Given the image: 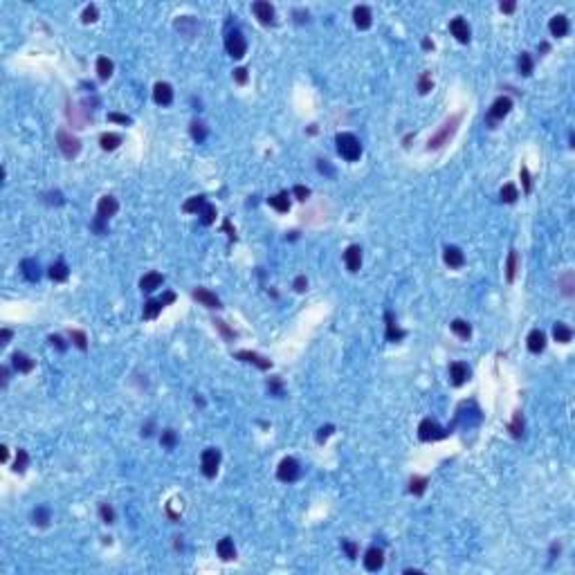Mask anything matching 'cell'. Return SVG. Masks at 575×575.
Here are the masks:
<instances>
[{
  "label": "cell",
  "instance_id": "1",
  "mask_svg": "<svg viewBox=\"0 0 575 575\" xmlns=\"http://www.w3.org/2000/svg\"><path fill=\"white\" fill-rule=\"evenodd\" d=\"M461 112H454L452 117H447L445 119V124L440 128H438L436 133H434L432 137H429V144H427V148L429 151H436V148H440L443 144H447L449 139L454 137V133L458 131V124H461Z\"/></svg>",
  "mask_w": 575,
  "mask_h": 575
},
{
  "label": "cell",
  "instance_id": "2",
  "mask_svg": "<svg viewBox=\"0 0 575 575\" xmlns=\"http://www.w3.org/2000/svg\"><path fill=\"white\" fill-rule=\"evenodd\" d=\"M335 142H337V153H339L344 160H348V162L360 160L362 144H360V139H357L355 135H351V133H339Z\"/></svg>",
  "mask_w": 575,
  "mask_h": 575
},
{
  "label": "cell",
  "instance_id": "3",
  "mask_svg": "<svg viewBox=\"0 0 575 575\" xmlns=\"http://www.w3.org/2000/svg\"><path fill=\"white\" fill-rule=\"evenodd\" d=\"M445 436H447V429H443L436 420H432V418H425L423 423L418 425V438L425 440V443H429V440H440V438H445Z\"/></svg>",
  "mask_w": 575,
  "mask_h": 575
},
{
  "label": "cell",
  "instance_id": "4",
  "mask_svg": "<svg viewBox=\"0 0 575 575\" xmlns=\"http://www.w3.org/2000/svg\"><path fill=\"white\" fill-rule=\"evenodd\" d=\"M56 142H59V148H61V153L66 158H74V155H79V151H81V142H79L72 133H68L66 128H59Z\"/></svg>",
  "mask_w": 575,
  "mask_h": 575
},
{
  "label": "cell",
  "instance_id": "5",
  "mask_svg": "<svg viewBox=\"0 0 575 575\" xmlns=\"http://www.w3.org/2000/svg\"><path fill=\"white\" fill-rule=\"evenodd\" d=\"M218 465H220V452L216 447H207L203 452V458H200V468H203V474L207 478H214L216 472H218Z\"/></svg>",
  "mask_w": 575,
  "mask_h": 575
},
{
  "label": "cell",
  "instance_id": "6",
  "mask_svg": "<svg viewBox=\"0 0 575 575\" xmlns=\"http://www.w3.org/2000/svg\"><path fill=\"white\" fill-rule=\"evenodd\" d=\"M225 47H227V52L234 59H243L245 52H247V41H245V36L238 30H234V32H229L227 38H225Z\"/></svg>",
  "mask_w": 575,
  "mask_h": 575
},
{
  "label": "cell",
  "instance_id": "7",
  "mask_svg": "<svg viewBox=\"0 0 575 575\" xmlns=\"http://www.w3.org/2000/svg\"><path fill=\"white\" fill-rule=\"evenodd\" d=\"M276 476H279V481H285V483L297 481V478H299V463L290 456L283 458L279 463V468H276Z\"/></svg>",
  "mask_w": 575,
  "mask_h": 575
},
{
  "label": "cell",
  "instance_id": "8",
  "mask_svg": "<svg viewBox=\"0 0 575 575\" xmlns=\"http://www.w3.org/2000/svg\"><path fill=\"white\" fill-rule=\"evenodd\" d=\"M117 209H119L117 198H112V196H103V198L99 200V204H97V218L108 220L110 216L117 214Z\"/></svg>",
  "mask_w": 575,
  "mask_h": 575
},
{
  "label": "cell",
  "instance_id": "9",
  "mask_svg": "<svg viewBox=\"0 0 575 575\" xmlns=\"http://www.w3.org/2000/svg\"><path fill=\"white\" fill-rule=\"evenodd\" d=\"M382 564H384V550L377 548V546H371L364 553V566H367V571H380Z\"/></svg>",
  "mask_w": 575,
  "mask_h": 575
},
{
  "label": "cell",
  "instance_id": "10",
  "mask_svg": "<svg viewBox=\"0 0 575 575\" xmlns=\"http://www.w3.org/2000/svg\"><path fill=\"white\" fill-rule=\"evenodd\" d=\"M153 99H155V103H160V106H169V103L173 101V88L164 81L155 83V88H153Z\"/></svg>",
  "mask_w": 575,
  "mask_h": 575
},
{
  "label": "cell",
  "instance_id": "11",
  "mask_svg": "<svg viewBox=\"0 0 575 575\" xmlns=\"http://www.w3.org/2000/svg\"><path fill=\"white\" fill-rule=\"evenodd\" d=\"M252 9H254L256 18H259L263 25H270V23H274V7H272L270 2L259 0V2H254V5H252Z\"/></svg>",
  "mask_w": 575,
  "mask_h": 575
},
{
  "label": "cell",
  "instance_id": "12",
  "mask_svg": "<svg viewBox=\"0 0 575 575\" xmlns=\"http://www.w3.org/2000/svg\"><path fill=\"white\" fill-rule=\"evenodd\" d=\"M344 263H346L348 272H357L362 268V250L360 245H351L346 252H344Z\"/></svg>",
  "mask_w": 575,
  "mask_h": 575
},
{
  "label": "cell",
  "instance_id": "13",
  "mask_svg": "<svg viewBox=\"0 0 575 575\" xmlns=\"http://www.w3.org/2000/svg\"><path fill=\"white\" fill-rule=\"evenodd\" d=\"M449 375H452V384H454V387H461L463 382L470 380V369H468V364H463V362H454L452 367H449Z\"/></svg>",
  "mask_w": 575,
  "mask_h": 575
},
{
  "label": "cell",
  "instance_id": "14",
  "mask_svg": "<svg viewBox=\"0 0 575 575\" xmlns=\"http://www.w3.org/2000/svg\"><path fill=\"white\" fill-rule=\"evenodd\" d=\"M510 108H512L510 97H499L492 103V108H490V119H504L510 112Z\"/></svg>",
  "mask_w": 575,
  "mask_h": 575
},
{
  "label": "cell",
  "instance_id": "15",
  "mask_svg": "<svg viewBox=\"0 0 575 575\" xmlns=\"http://www.w3.org/2000/svg\"><path fill=\"white\" fill-rule=\"evenodd\" d=\"M449 30H452V34L456 36V41L458 43H468L470 41V27H468V23L458 16V18H454L452 23H449Z\"/></svg>",
  "mask_w": 575,
  "mask_h": 575
},
{
  "label": "cell",
  "instance_id": "16",
  "mask_svg": "<svg viewBox=\"0 0 575 575\" xmlns=\"http://www.w3.org/2000/svg\"><path fill=\"white\" fill-rule=\"evenodd\" d=\"M548 30H550V34L553 36H566L569 34V18L566 16H562V14H557V16H553L550 18V23H548Z\"/></svg>",
  "mask_w": 575,
  "mask_h": 575
},
{
  "label": "cell",
  "instance_id": "17",
  "mask_svg": "<svg viewBox=\"0 0 575 575\" xmlns=\"http://www.w3.org/2000/svg\"><path fill=\"white\" fill-rule=\"evenodd\" d=\"M443 259H445V263H447L449 268H461V265L465 263V256H463V252L458 250L456 245H447V247H445V254H443Z\"/></svg>",
  "mask_w": 575,
  "mask_h": 575
},
{
  "label": "cell",
  "instance_id": "18",
  "mask_svg": "<svg viewBox=\"0 0 575 575\" xmlns=\"http://www.w3.org/2000/svg\"><path fill=\"white\" fill-rule=\"evenodd\" d=\"M236 357L243 362H250V364H256V367L261 369V371H268L270 369V360H265V357H261L259 353H252V351H238L236 353Z\"/></svg>",
  "mask_w": 575,
  "mask_h": 575
},
{
  "label": "cell",
  "instance_id": "19",
  "mask_svg": "<svg viewBox=\"0 0 575 575\" xmlns=\"http://www.w3.org/2000/svg\"><path fill=\"white\" fill-rule=\"evenodd\" d=\"M544 348H546V335H544V331H540V328L530 331V335H528V351L530 353H541Z\"/></svg>",
  "mask_w": 575,
  "mask_h": 575
},
{
  "label": "cell",
  "instance_id": "20",
  "mask_svg": "<svg viewBox=\"0 0 575 575\" xmlns=\"http://www.w3.org/2000/svg\"><path fill=\"white\" fill-rule=\"evenodd\" d=\"M194 299H198L203 305H207V308H223L220 305V299L214 295V292H209L204 290V288H198V290H194Z\"/></svg>",
  "mask_w": 575,
  "mask_h": 575
},
{
  "label": "cell",
  "instance_id": "21",
  "mask_svg": "<svg viewBox=\"0 0 575 575\" xmlns=\"http://www.w3.org/2000/svg\"><path fill=\"white\" fill-rule=\"evenodd\" d=\"M353 18H355V25L360 27V30H369L371 27V9L364 5H357L355 9H353Z\"/></svg>",
  "mask_w": 575,
  "mask_h": 575
},
{
  "label": "cell",
  "instance_id": "22",
  "mask_svg": "<svg viewBox=\"0 0 575 575\" xmlns=\"http://www.w3.org/2000/svg\"><path fill=\"white\" fill-rule=\"evenodd\" d=\"M164 283V276L160 274V272H148V274L142 276V281H139V288L146 292H153L155 288H160V285Z\"/></svg>",
  "mask_w": 575,
  "mask_h": 575
},
{
  "label": "cell",
  "instance_id": "23",
  "mask_svg": "<svg viewBox=\"0 0 575 575\" xmlns=\"http://www.w3.org/2000/svg\"><path fill=\"white\" fill-rule=\"evenodd\" d=\"M21 270L27 281H38V276H41V265L36 259H25L21 263Z\"/></svg>",
  "mask_w": 575,
  "mask_h": 575
},
{
  "label": "cell",
  "instance_id": "24",
  "mask_svg": "<svg viewBox=\"0 0 575 575\" xmlns=\"http://www.w3.org/2000/svg\"><path fill=\"white\" fill-rule=\"evenodd\" d=\"M11 364H14V369L18 373H30L32 369H34V360H32L30 355H25V353H14Z\"/></svg>",
  "mask_w": 575,
  "mask_h": 575
},
{
  "label": "cell",
  "instance_id": "25",
  "mask_svg": "<svg viewBox=\"0 0 575 575\" xmlns=\"http://www.w3.org/2000/svg\"><path fill=\"white\" fill-rule=\"evenodd\" d=\"M216 550H218V557L225 562L229 560H234L236 557V548H234V541L229 540V537H223V540L218 541V546H216Z\"/></svg>",
  "mask_w": 575,
  "mask_h": 575
},
{
  "label": "cell",
  "instance_id": "26",
  "mask_svg": "<svg viewBox=\"0 0 575 575\" xmlns=\"http://www.w3.org/2000/svg\"><path fill=\"white\" fill-rule=\"evenodd\" d=\"M553 337H555V341H560V344H569V341L573 339V331H571L566 324L557 321V324L553 326Z\"/></svg>",
  "mask_w": 575,
  "mask_h": 575
},
{
  "label": "cell",
  "instance_id": "27",
  "mask_svg": "<svg viewBox=\"0 0 575 575\" xmlns=\"http://www.w3.org/2000/svg\"><path fill=\"white\" fill-rule=\"evenodd\" d=\"M270 207L272 209H276V211H281V214H285L288 209H290V198H288V194L285 191H281V194H276V196H272L270 200Z\"/></svg>",
  "mask_w": 575,
  "mask_h": 575
},
{
  "label": "cell",
  "instance_id": "28",
  "mask_svg": "<svg viewBox=\"0 0 575 575\" xmlns=\"http://www.w3.org/2000/svg\"><path fill=\"white\" fill-rule=\"evenodd\" d=\"M99 144H101L103 151H115L122 144V137H119L117 133H103L101 137H99Z\"/></svg>",
  "mask_w": 575,
  "mask_h": 575
},
{
  "label": "cell",
  "instance_id": "29",
  "mask_svg": "<svg viewBox=\"0 0 575 575\" xmlns=\"http://www.w3.org/2000/svg\"><path fill=\"white\" fill-rule=\"evenodd\" d=\"M68 276H70V270H68V265L63 263V261H59V263H54L50 268V279L52 281H66Z\"/></svg>",
  "mask_w": 575,
  "mask_h": 575
},
{
  "label": "cell",
  "instance_id": "30",
  "mask_svg": "<svg viewBox=\"0 0 575 575\" xmlns=\"http://www.w3.org/2000/svg\"><path fill=\"white\" fill-rule=\"evenodd\" d=\"M405 337V331H400L396 326V321H393V317H391V312H387V339L389 341H398V339H402Z\"/></svg>",
  "mask_w": 575,
  "mask_h": 575
},
{
  "label": "cell",
  "instance_id": "31",
  "mask_svg": "<svg viewBox=\"0 0 575 575\" xmlns=\"http://www.w3.org/2000/svg\"><path fill=\"white\" fill-rule=\"evenodd\" d=\"M175 27H178L182 34H187V36H194V32L198 30V25H196V21L191 18V16H182L180 21H175Z\"/></svg>",
  "mask_w": 575,
  "mask_h": 575
},
{
  "label": "cell",
  "instance_id": "32",
  "mask_svg": "<svg viewBox=\"0 0 575 575\" xmlns=\"http://www.w3.org/2000/svg\"><path fill=\"white\" fill-rule=\"evenodd\" d=\"M164 305H162V301H155V299H151V301H146L144 304V319H155V317L160 315V310H162Z\"/></svg>",
  "mask_w": 575,
  "mask_h": 575
},
{
  "label": "cell",
  "instance_id": "33",
  "mask_svg": "<svg viewBox=\"0 0 575 575\" xmlns=\"http://www.w3.org/2000/svg\"><path fill=\"white\" fill-rule=\"evenodd\" d=\"M97 74H99V79H103V81H106L108 76L112 74V61H110V59H106V56H99V59H97Z\"/></svg>",
  "mask_w": 575,
  "mask_h": 575
},
{
  "label": "cell",
  "instance_id": "34",
  "mask_svg": "<svg viewBox=\"0 0 575 575\" xmlns=\"http://www.w3.org/2000/svg\"><path fill=\"white\" fill-rule=\"evenodd\" d=\"M508 429L514 438H521V434H524V416H521V411H514L512 423L508 425Z\"/></svg>",
  "mask_w": 575,
  "mask_h": 575
},
{
  "label": "cell",
  "instance_id": "35",
  "mask_svg": "<svg viewBox=\"0 0 575 575\" xmlns=\"http://www.w3.org/2000/svg\"><path fill=\"white\" fill-rule=\"evenodd\" d=\"M32 519L38 526H47L50 524V508H47V506H38V508L32 512Z\"/></svg>",
  "mask_w": 575,
  "mask_h": 575
},
{
  "label": "cell",
  "instance_id": "36",
  "mask_svg": "<svg viewBox=\"0 0 575 575\" xmlns=\"http://www.w3.org/2000/svg\"><path fill=\"white\" fill-rule=\"evenodd\" d=\"M452 331L456 333L458 337H463V339H468V337L472 335V328H470V324H468V321H463V319H454L452 321Z\"/></svg>",
  "mask_w": 575,
  "mask_h": 575
},
{
  "label": "cell",
  "instance_id": "37",
  "mask_svg": "<svg viewBox=\"0 0 575 575\" xmlns=\"http://www.w3.org/2000/svg\"><path fill=\"white\" fill-rule=\"evenodd\" d=\"M203 207H204V198H203V196H194V198H189L187 203H184L182 209L187 211V214H196V211L200 214V209H203Z\"/></svg>",
  "mask_w": 575,
  "mask_h": 575
},
{
  "label": "cell",
  "instance_id": "38",
  "mask_svg": "<svg viewBox=\"0 0 575 575\" xmlns=\"http://www.w3.org/2000/svg\"><path fill=\"white\" fill-rule=\"evenodd\" d=\"M519 72L524 76L533 74V56H530L528 52H521V56H519Z\"/></svg>",
  "mask_w": 575,
  "mask_h": 575
},
{
  "label": "cell",
  "instance_id": "39",
  "mask_svg": "<svg viewBox=\"0 0 575 575\" xmlns=\"http://www.w3.org/2000/svg\"><path fill=\"white\" fill-rule=\"evenodd\" d=\"M514 274H517V252L510 250L508 254V263H506V279L514 281Z\"/></svg>",
  "mask_w": 575,
  "mask_h": 575
},
{
  "label": "cell",
  "instance_id": "40",
  "mask_svg": "<svg viewBox=\"0 0 575 575\" xmlns=\"http://www.w3.org/2000/svg\"><path fill=\"white\" fill-rule=\"evenodd\" d=\"M200 220H203L204 225H211L216 220V207L214 204H209V203H204V207L200 209Z\"/></svg>",
  "mask_w": 575,
  "mask_h": 575
},
{
  "label": "cell",
  "instance_id": "41",
  "mask_svg": "<svg viewBox=\"0 0 575 575\" xmlns=\"http://www.w3.org/2000/svg\"><path fill=\"white\" fill-rule=\"evenodd\" d=\"M517 198H519L517 187H514V184H504V189H501V200H504V203H514Z\"/></svg>",
  "mask_w": 575,
  "mask_h": 575
},
{
  "label": "cell",
  "instance_id": "42",
  "mask_svg": "<svg viewBox=\"0 0 575 575\" xmlns=\"http://www.w3.org/2000/svg\"><path fill=\"white\" fill-rule=\"evenodd\" d=\"M425 488H427V478L425 476H413L411 481H409V490H411L413 494H423Z\"/></svg>",
  "mask_w": 575,
  "mask_h": 575
},
{
  "label": "cell",
  "instance_id": "43",
  "mask_svg": "<svg viewBox=\"0 0 575 575\" xmlns=\"http://www.w3.org/2000/svg\"><path fill=\"white\" fill-rule=\"evenodd\" d=\"M27 463H30V456H27V452H25V449H18V454H16L14 470H16V472H25Z\"/></svg>",
  "mask_w": 575,
  "mask_h": 575
},
{
  "label": "cell",
  "instance_id": "44",
  "mask_svg": "<svg viewBox=\"0 0 575 575\" xmlns=\"http://www.w3.org/2000/svg\"><path fill=\"white\" fill-rule=\"evenodd\" d=\"M70 337H72V341H74L76 346L81 348V351H86V346H88L86 333H83V331H70Z\"/></svg>",
  "mask_w": 575,
  "mask_h": 575
},
{
  "label": "cell",
  "instance_id": "45",
  "mask_svg": "<svg viewBox=\"0 0 575 575\" xmlns=\"http://www.w3.org/2000/svg\"><path fill=\"white\" fill-rule=\"evenodd\" d=\"M418 90L423 92V95H427V92L432 90V74H429V72H423L420 81H418Z\"/></svg>",
  "mask_w": 575,
  "mask_h": 575
},
{
  "label": "cell",
  "instance_id": "46",
  "mask_svg": "<svg viewBox=\"0 0 575 575\" xmlns=\"http://www.w3.org/2000/svg\"><path fill=\"white\" fill-rule=\"evenodd\" d=\"M175 440H178V436H175L173 429H167V432H162V445L164 447H175Z\"/></svg>",
  "mask_w": 575,
  "mask_h": 575
},
{
  "label": "cell",
  "instance_id": "47",
  "mask_svg": "<svg viewBox=\"0 0 575 575\" xmlns=\"http://www.w3.org/2000/svg\"><path fill=\"white\" fill-rule=\"evenodd\" d=\"M97 16H99L97 7H95V5H88L86 9H83V16H81V18H83V23H95V21H97Z\"/></svg>",
  "mask_w": 575,
  "mask_h": 575
},
{
  "label": "cell",
  "instance_id": "48",
  "mask_svg": "<svg viewBox=\"0 0 575 575\" xmlns=\"http://www.w3.org/2000/svg\"><path fill=\"white\" fill-rule=\"evenodd\" d=\"M191 135H194L196 142H203V139H204V124L203 122H194V124H191Z\"/></svg>",
  "mask_w": 575,
  "mask_h": 575
},
{
  "label": "cell",
  "instance_id": "49",
  "mask_svg": "<svg viewBox=\"0 0 575 575\" xmlns=\"http://www.w3.org/2000/svg\"><path fill=\"white\" fill-rule=\"evenodd\" d=\"M99 514H101V519L106 521V524H112V521H115V510H112L110 506H106V504L99 508Z\"/></svg>",
  "mask_w": 575,
  "mask_h": 575
},
{
  "label": "cell",
  "instance_id": "50",
  "mask_svg": "<svg viewBox=\"0 0 575 575\" xmlns=\"http://www.w3.org/2000/svg\"><path fill=\"white\" fill-rule=\"evenodd\" d=\"M295 196H297V200H308V196H310V189L304 187V184H297V187H295Z\"/></svg>",
  "mask_w": 575,
  "mask_h": 575
},
{
  "label": "cell",
  "instance_id": "51",
  "mask_svg": "<svg viewBox=\"0 0 575 575\" xmlns=\"http://www.w3.org/2000/svg\"><path fill=\"white\" fill-rule=\"evenodd\" d=\"M341 546H344V550H346V555L351 557V560H355V555H357V546L353 544V541H348V540H344L341 541Z\"/></svg>",
  "mask_w": 575,
  "mask_h": 575
},
{
  "label": "cell",
  "instance_id": "52",
  "mask_svg": "<svg viewBox=\"0 0 575 575\" xmlns=\"http://www.w3.org/2000/svg\"><path fill=\"white\" fill-rule=\"evenodd\" d=\"M108 119H110V122H119V124H126V126H128V124H131V122H133V119H131V117H128V115H119V112H110V115H108Z\"/></svg>",
  "mask_w": 575,
  "mask_h": 575
},
{
  "label": "cell",
  "instance_id": "53",
  "mask_svg": "<svg viewBox=\"0 0 575 575\" xmlns=\"http://www.w3.org/2000/svg\"><path fill=\"white\" fill-rule=\"evenodd\" d=\"M521 182H524V191L528 194L530 189H533V184H530V173L526 167H521Z\"/></svg>",
  "mask_w": 575,
  "mask_h": 575
},
{
  "label": "cell",
  "instance_id": "54",
  "mask_svg": "<svg viewBox=\"0 0 575 575\" xmlns=\"http://www.w3.org/2000/svg\"><path fill=\"white\" fill-rule=\"evenodd\" d=\"M333 429H335L333 425H326V427H321V429H319V434H317V440H319V443H324L326 438H328V436L333 434Z\"/></svg>",
  "mask_w": 575,
  "mask_h": 575
},
{
  "label": "cell",
  "instance_id": "55",
  "mask_svg": "<svg viewBox=\"0 0 575 575\" xmlns=\"http://www.w3.org/2000/svg\"><path fill=\"white\" fill-rule=\"evenodd\" d=\"M571 281H573V274L569 272V274L562 279V283H564V288H562V290H564V295H573V285H571Z\"/></svg>",
  "mask_w": 575,
  "mask_h": 575
},
{
  "label": "cell",
  "instance_id": "56",
  "mask_svg": "<svg viewBox=\"0 0 575 575\" xmlns=\"http://www.w3.org/2000/svg\"><path fill=\"white\" fill-rule=\"evenodd\" d=\"M214 324H216V328H218V331H220V333H223V335H225V337H229V339H232V337H234V331H229L227 326H225V321H220V319H218V321H214Z\"/></svg>",
  "mask_w": 575,
  "mask_h": 575
},
{
  "label": "cell",
  "instance_id": "57",
  "mask_svg": "<svg viewBox=\"0 0 575 575\" xmlns=\"http://www.w3.org/2000/svg\"><path fill=\"white\" fill-rule=\"evenodd\" d=\"M234 79L238 83H245V81H247V70H245V68H236V70H234Z\"/></svg>",
  "mask_w": 575,
  "mask_h": 575
},
{
  "label": "cell",
  "instance_id": "58",
  "mask_svg": "<svg viewBox=\"0 0 575 575\" xmlns=\"http://www.w3.org/2000/svg\"><path fill=\"white\" fill-rule=\"evenodd\" d=\"M305 288H308V281H305V276H297V279H295V290L297 292H304Z\"/></svg>",
  "mask_w": 575,
  "mask_h": 575
},
{
  "label": "cell",
  "instance_id": "59",
  "mask_svg": "<svg viewBox=\"0 0 575 575\" xmlns=\"http://www.w3.org/2000/svg\"><path fill=\"white\" fill-rule=\"evenodd\" d=\"M268 387H270V391H274L276 396H283V389H281V382L279 380H270V384H268Z\"/></svg>",
  "mask_w": 575,
  "mask_h": 575
},
{
  "label": "cell",
  "instance_id": "60",
  "mask_svg": "<svg viewBox=\"0 0 575 575\" xmlns=\"http://www.w3.org/2000/svg\"><path fill=\"white\" fill-rule=\"evenodd\" d=\"M50 341H52V346H56L59 351H66V344H63V339L59 335H52L50 337Z\"/></svg>",
  "mask_w": 575,
  "mask_h": 575
},
{
  "label": "cell",
  "instance_id": "61",
  "mask_svg": "<svg viewBox=\"0 0 575 575\" xmlns=\"http://www.w3.org/2000/svg\"><path fill=\"white\" fill-rule=\"evenodd\" d=\"M223 227H225V232H227V234H229V238L234 240V238H236V232H234V229H232V225H229V220H225V223H223Z\"/></svg>",
  "mask_w": 575,
  "mask_h": 575
},
{
  "label": "cell",
  "instance_id": "62",
  "mask_svg": "<svg viewBox=\"0 0 575 575\" xmlns=\"http://www.w3.org/2000/svg\"><path fill=\"white\" fill-rule=\"evenodd\" d=\"M173 299H175V295H173V292H167V295H164L160 301H162V305H167V304H171V301H173Z\"/></svg>",
  "mask_w": 575,
  "mask_h": 575
},
{
  "label": "cell",
  "instance_id": "63",
  "mask_svg": "<svg viewBox=\"0 0 575 575\" xmlns=\"http://www.w3.org/2000/svg\"><path fill=\"white\" fill-rule=\"evenodd\" d=\"M501 11H506V14H510V11L514 9V2H501Z\"/></svg>",
  "mask_w": 575,
  "mask_h": 575
},
{
  "label": "cell",
  "instance_id": "64",
  "mask_svg": "<svg viewBox=\"0 0 575 575\" xmlns=\"http://www.w3.org/2000/svg\"><path fill=\"white\" fill-rule=\"evenodd\" d=\"M0 337H2V344H7V341L11 339V331H7V328H5V331L0 333Z\"/></svg>",
  "mask_w": 575,
  "mask_h": 575
}]
</instances>
